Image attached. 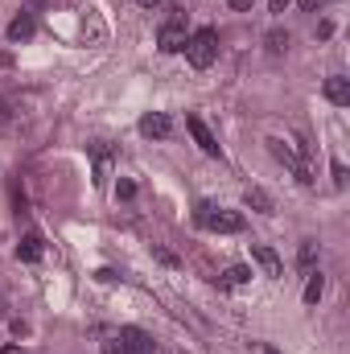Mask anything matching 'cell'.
<instances>
[{
    "label": "cell",
    "instance_id": "1",
    "mask_svg": "<svg viewBox=\"0 0 350 354\" xmlns=\"http://www.w3.org/2000/svg\"><path fill=\"white\" fill-rule=\"evenodd\" d=\"M186 58H190V66H198V70L215 66V58H219V33H215L210 25L194 29L190 41H186Z\"/></svg>",
    "mask_w": 350,
    "mask_h": 354
},
{
    "label": "cell",
    "instance_id": "2",
    "mask_svg": "<svg viewBox=\"0 0 350 354\" xmlns=\"http://www.w3.org/2000/svg\"><path fill=\"white\" fill-rule=\"evenodd\" d=\"M186 41H190V33H186V16H182V8H173V16H169V21L161 25V33H157V45H161L165 54H182Z\"/></svg>",
    "mask_w": 350,
    "mask_h": 354
},
{
    "label": "cell",
    "instance_id": "3",
    "mask_svg": "<svg viewBox=\"0 0 350 354\" xmlns=\"http://www.w3.org/2000/svg\"><path fill=\"white\" fill-rule=\"evenodd\" d=\"M206 227L219 231V235H235V231H243V214H239V210H223V206H215L210 219H206Z\"/></svg>",
    "mask_w": 350,
    "mask_h": 354
},
{
    "label": "cell",
    "instance_id": "4",
    "mask_svg": "<svg viewBox=\"0 0 350 354\" xmlns=\"http://www.w3.org/2000/svg\"><path fill=\"white\" fill-rule=\"evenodd\" d=\"M186 128H190V136L198 140V148H202L206 157H219V153H223V148H219V140L210 136V128H206V124H202L198 115H186Z\"/></svg>",
    "mask_w": 350,
    "mask_h": 354
},
{
    "label": "cell",
    "instance_id": "5",
    "mask_svg": "<svg viewBox=\"0 0 350 354\" xmlns=\"http://www.w3.org/2000/svg\"><path fill=\"white\" fill-rule=\"evenodd\" d=\"M140 132L153 136V140H165V136L173 132V120H169L165 111H149V115H140Z\"/></svg>",
    "mask_w": 350,
    "mask_h": 354
},
{
    "label": "cell",
    "instance_id": "6",
    "mask_svg": "<svg viewBox=\"0 0 350 354\" xmlns=\"http://www.w3.org/2000/svg\"><path fill=\"white\" fill-rule=\"evenodd\" d=\"M120 342H124L128 354H153V338H149L144 330H136V326H124V330H120Z\"/></svg>",
    "mask_w": 350,
    "mask_h": 354
},
{
    "label": "cell",
    "instance_id": "7",
    "mask_svg": "<svg viewBox=\"0 0 350 354\" xmlns=\"http://www.w3.org/2000/svg\"><path fill=\"white\" fill-rule=\"evenodd\" d=\"M252 256H256V264H260L268 276H285V264H281V256H276L268 243H256V247H252Z\"/></svg>",
    "mask_w": 350,
    "mask_h": 354
},
{
    "label": "cell",
    "instance_id": "8",
    "mask_svg": "<svg viewBox=\"0 0 350 354\" xmlns=\"http://www.w3.org/2000/svg\"><path fill=\"white\" fill-rule=\"evenodd\" d=\"M326 99H330V103H338V107H347V103H350V78L330 74V78H326Z\"/></svg>",
    "mask_w": 350,
    "mask_h": 354
},
{
    "label": "cell",
    "instance_id": "9",
    "mask_svg": "<svg viewBox=\"0 0 350 354\" xmlns=\"http://www.w3.org/2000/svg\"><path fill=\"white\" fill-rule=\"evenodd\" d=\"M243 202H248V210H260V214H272V210H276V206H272V194L260 190V186H252V190L243 194Z\"/></svg>",
    "mask_w": 350,
    "mask_h": 354
},
{
    "label": "cell",
    "instance_id": "10",
    "mask_svg": "<svg viewBox=\"0 0 350 354\" xmlns=\"http://www.w3.org/2000/svg\"><path fill=\"white\" fill-rule=\"evenodd\" d=\"M33 29H37V25H33V16H29V12H21V16H12V21H8V37H12V41H29V37H33Z\"/></svg>",
    "mask_w": 350,
    "mask_h": 354
},
{
    "label": "cell",
    "instance_id": "11",
    "mask_svg": "<svg viewBox=\"0 0 350 354\" xmlns=\"http://www.w3.org/2000/svg\"><path fill=\"white\" fill-rule=\"evenodd\" d=\"M318 239H301V247H297V268L301 272H314V264H318Z\"/></svg>",
    "mask_w": 350,
    "mask_h": 354
},
{
    "label": "cell",
    "instance_id": "12",
    "mask_svg": "<svg viewBox=\"0 0 350 354\" xmlns=\"http://www.w3.org/2000/svg\"><path fill=\"white\" fill-rule=\"evenodd\" d=\"M17 256H21L25 264H37V260H41V235H25L21 247H17Z\"/></svg>",
    "mask_w": 350,
    "mask_h": 354
},
{
    "label": "cell",
    "instance_id": "13",
    "mask_svg": "<svg viewBox=\"0 0 350 354\" xmlns=\"http://www.w3.org/2000/svg\"><path fill=\"white\" fill-rule=\"evenodd\" d=\"M289 41H293V37H289V29H268V33H264L268 54H285V49H289Z\"/></svg>",
    "mask_w": 350,
    "mask_h": 354
},
{
    "label": "cell",
    "instance_id": "14",
    "mask_svg": "<svg viewBox=\"0 0 350 354\" xmlns=\"http://www.w3.org/2000/svg\"><path fill=\"white\" fill-rule=\"evenodd\" d=\"M326 293V276L322 272H309V285H305V305H318Z\"/></svg>",
    "mask_w": 350,
    "mask_h": 354
},
{
    "label": "cell",
    "instance_id": "15",
    "mask_svg": "<svg viewBox=\"0 0 350 354\" xmlns=\"http://www.w3.org/2000/svg\"><path fill=\"white\" fill-rule=\"evenodd\" d=\"M268 148H272V157H276V161H285V165H289V169H293V165H297V161H301V157H297V153H293V148H289V144H285V140H276V136H272V140H268Z\"/></svg>",
    "mask_w": 350,
    "mask_h": 354
},
{
    "label": "cell",
    "instance_id": "16",
    "mask_svg": "<svg viewBox=\"0 0 350 354\" xmlns=\"http://www.w3.org/2000/svg\"><path fill=\"white\" fill-rule=\"evenodd\" d=\"M248 280H252V268L248 264H231L227 276H223V285H248Z\"/></svg>",
    "mask_w": 350,
    "mask_h": 354
},
{
    "label": "cell",
    "instance_id": "17",
    "mask_svg": "<svg viewBox=\"0 0 350 354\" xmlns=\"http://www.w3.org/2000/svg\"><path fill=\"white\" fill-rule=\"evenodd\" d=\"M293 173H297V181H301V186H314V169H309L305 161H297V165H293Z\"/></svg>",
    "mask_w": 350,
    "mask_h": 354
},
{
    "label": "cell",
    "instance_id": "18",
    "mask_svg": "<svg viewBox=\"0 0 350 354\" xmlns=\"http://www.w3.org/2000/svg\"><path fill=\"white\" fill-rule=\"evenodd\" d=\"M210 210H215V202H198V206H194V223H198V227H206Z\"/></svg>",
    "mask_w": 350,
    "mask_h": 354
},
{
    "label": "cell",
    "instance_id": "19",
    "mask_svg": "<svg viewBox=\"0 0 350 354\" xmlns=\"http://www.w3.org/2000/svg\"><path fill=\"white\" fill-rule=\"evenodd\" d=\"M103 354H128L124 342H120V334H107V338H103Z\"/></svg>",
    "mask_w": 350,
    "mask_h": 354
},
{
    "label": "cell",
    "instance_id": "20",
    "mask_svg": "<svg viewBox=\"0 0 350 354\" xmlns=\"http://www.w3.org/2000/svg\"><path fill=\"white\" fill-rule=\"evenodd\" d=\"M330 173H334V186H347V165H342V161H334Z\"/></svg>",
    "mask_w": 350,
    "mask_h": 354
},
{
    "label": "cell",
    "instance_id": "21",
    "mask_svg": "<svg viewBox=\"0 0 350 354\" xmlns=\"http://www.w3.org/2000/svg\"><path fill=\"white\" fill-rule=\"evenodd\" d=\"M318 37H322V41L334 37V21H322V25H318Z\"/></svg>",
    "mask_w": 350,
    "mask_h": 354
},
{
    "label": "cell",
    "instance_id": "22",
    "mask_svg": "<svg viewBox=\"0 0 350 354\" xmlns=\"http://www.w3.org/2000/svg\"><path fill=\"white\" fill-rule=\"evenodd\" d=\"M116 194H120V198H132V194H136V186H132V181H120V186H116Z\"/></svg>",
    "mask_w": 350,
    "mask_h": 354
},
{
    "label": "cell",
    "instance_id": "23",
    "mask_svg": "<svg viewBox=\"0 0 350 354\" xmlns=\"http://www.w3.org/2000/svg\"><path fill=\"white\" fill-rule=\"evenodd\" d=\"M297 4H301V8H305V12H318V8H322V4H326V0H297Z\"/></svg>",
    "mask_w": 350,
    "mask_h": 354
},
{
    "label": "cell",
    "instance_id": "24",
    "mask_svg": "<svg viewBox=\"0 0 350 354\" xmlns=\"http://www.w3.org/2000/svg\"><path fill=\"white\" fill-rule=\"evenodd\" d=\"M227 4H231V8H235V12H248V8H252V4H256V0H227Z\"/></svg>",
    "mask_w": 350,
    "mask_h": 354
},
{
    "label": "cell",
    "instance_id": "25",
    "mask_svg": "<svg viewBox=\"0 0 350 354\" xmlns=\"http://www.w3.org/2000/svg\"><path fill=\"white\" fill-rule=\"evenodd\" d=\"M268 8H272V12H285V8H289V0H268Z\"/></svg>",
    "mask_w": 350,
    "mask_h": 354
},
{
    "label": "cell",
    "instance_id": "26",
    "mask_svg": "<svg viewBox=\"0 0 350 354\" xmlns=\"http://www.w3.org/2000/svg\"><path fill=\"white\" fill-rule=\"evenodd\" d=\"M252 351H256V354H276V351H268L264 342H252Z\"/></svg>",
    "mask_w": 350,
    "mask_h": 354
},
{
    "label": "cell",
    "instance_id": "27",
    "mask_svg": "<svg viewBox=\"0 0 350 354\" xmlns=\"http://www.w3.org/2000/svg\"><path fill=\"white\" fill-rule=\"evenodd\" d=\"M136 4H140V8H157L161 0H136Z\"/></svg>",
    "mask_w": 350,
    "mask_h": 354
},
{
    "label": "cell",
    "instance_id": "28",
    "mask_svg": "<svg viewBox=\"0 0 350 354\" xmlns=\"http://www.w3.org/2000/svg\"><path fill=\"white\" fill-rule=\"evenodd\" d=\"M29 4H33V8H41V4H45V0H29Z\"/></svg>",
    "mask_w": 350,
    "mask_h": 354
}]
</instances>
